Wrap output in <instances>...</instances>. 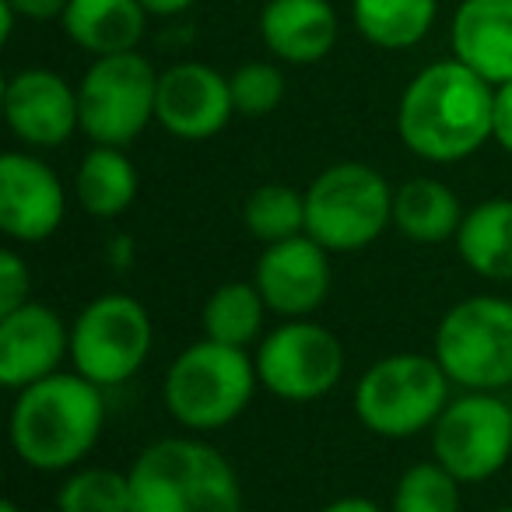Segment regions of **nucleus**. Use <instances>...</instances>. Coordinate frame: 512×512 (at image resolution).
Listing matches in <instances>:
<instances>
[{"label": "nucleus", "instance_id": "obj_1", "mask_svg": "<svg viewBox=\"0 0 512 512\" xmlns=\"http://www.w3.org/2000/svg\"><path fill=\"white\" fill-rule=\"evenodd\" d=\"M495 85L460 60H435L411 78L397 106V134L411 155L453 165L491 141Z\"/></svg>", "mask_w": 512, "mask_h": 512}, {"label": "nucleus", "instance_id": "obj_2", "mask_svg": "<svg viewBox=\"0 0 512 512\" xmlns=\"http://www.w3.org/2000/svg\"><path fill=\"white\" fill-rule=\"evenodd\" d=\"M106 425L102 386L81 372H53L15 393L8 418L11 449L43 474L81 467Z\"/></svg>", "mask_w": 512, "mask_h": 512}, {"label": "nucleus", "instance_id": "obj_3", "mask_svg": "<svg viewBox=\"0 0 512 512\" xmlns=\"http://www.w3.org/2000/svg\"><path fill=\"white\" fill-rule=\"evenodd\" d=\"M134 512H242V484L211 442L172 435L130 463Z\"/></svg>", "mask_w": 512, "mask_h": 512}, {"label": "nucleus", "instance_id": "obj_4", "mask_svg": "<svg viewBox=\"0 0 512 512\" xmlns=\"http://www.w3.org/2000/svg\"><path fill=\"white\" fill-rule=\"evenodd\" d=\"M256 362L246 348L197 341L176 355L162 383L165 411L190 432H218L232 425L256 397Z\"/></svg>", "mask_w": 512, "mask_h": 512}, {"label": "nucleus", "instance_id": "obj_5", "mask_svg": "<svg viewBox=\"0 0 512 512\" xmlns=\"http://www.w3.org/2000/svg\"><path fill=\"white\" fill-rule=\"evenodd\" d=\"M449 386L435 355H390L358 376L355 414L379 439H414L418 432H432L442 407L449 404Z\"/></svg>", "mask_w": 512, "mask_h": 512}, {"label": "nucleus", "instance_id": "obj_6", "mask_svg": "<svg viewBox=\"0 0 512 512\" xmlns=\"http://www.w3.org/2000/svg\"><path fill=\"white\" fill-rule=\"evenodd\" d=\"M393 225V190L365 162H337L306 190V235L330 253H358Z\"/></svg>", "mask_w": 512, "mask_h": 512}, {"label": "nucleus", "instance_id": "obj_7", "mask_svg": "<svg viewBox=\"0 0 512 512\" xmlns=\"http://www.w3.org/2000/svg\"><path fill=\"white\" fill-rule=\"evenodd\" d=\"M435 362L453 386L498 393L512 386V302L474 295L446 309L432 341Z\"/></svg>", "mask_w": 512, "mask_h": 512}, {"label": "nucleus", "instance_id": "obj_8", "mask_svg": "<svg viewBox=\"0 0 512 512\" xmlns=\"http://www.w3.org/2000/svg\"><path fill=\"white\" fill-rule=\"evenodd\" d=\"M158 71L141 53L95 57L78 85L81 130L92 144L127 148L155 120Z\"/></svg>", "mask_w": 512, "mask_h": 512}, {"label": "nucleus", "instance_id": "obj_9", "mask_svg": "<svg viewBox=\"0 0 512 512\" xmlns=\"http://www.w3.org/2000/svg\"><path fill=\"white\" fill-rule=\"evenodd\" d=\"M148 309L123 292L92 299L71 323V365L95 386H120L137 376L151 355Z\"/></svg>", "mask_w": 512, "mask_h": 512}, {"label": "nucleus", "instance_id": "obj_10", "mask_svg": "<svg viewBox=\"0 0 512 512\" xmlns=\"http://www.w3.org/2000/svg\"><path fill=\"white\" fill-rule=\"evenodd\" d=\"M512 456V407L498 393L467 390L432 425V460L460 484L495 477Z\"/></svg>", "mask_w": 512, "mask_h": 512}, {"label": "nucleus", "instance_id": "obj_11", "mask_svg": "<svg viewBox=\"0 0 512 512\" xmlns=\"http://www.w3.org/2000/svg\"><path fill=\"white\" fill-rule=\"evenodd\" d=\"M256 376L260 386L288 404L320 400L344 376V344L323 323L285 320L256 344Z\"/></svg>", "mask_w": 512, "mask_h": 512}, {"label": "nucleus", "instance_id": "obj_12", "mask_svg": "<svg viewBox=\"0 0 512 512\" xmlns=\"http://www.w3.org/2000/svg\"><path fill=\"white\" fill-rule=\"evenodd\" d=\"M235 116L232 85L211 64L183 60L158 74L155 123L179 141H211Z\"/></svg>", "mask_w": 512, "mask_h": 512}, {"label": "nucleus", "instance_id": "obj_13", "mask_svg": "<svg viewBox=\"0 0 512 512\" xmlns=\"http://www.w3.org/2000/svg\"><path fill=\"white\" fill-rule=\"evenodd\" d=\"M253 285L260 288L271 313L285 320H306L327 302L334 285L330 249H323L313 235H295V239L264 246L256 260Z\"/></svg>", "mask_w": 512, "mask_h": 512}, {"label": "nucleus", "instance_id": "obj_14", "mask_svg": "<svg viewBox=\"0 0 512 512\" xmlns=\"http://www.w3.org/2000/svg\"><path fill=\"white\" fill-rule=\"evenodd\" d=\"M67 214L60 176L36 155L8 151L0 158V228L22 246L46 242Z\"/></svg>", "mask_w": 512, "mask_h": 512}, {"label": "nucleus", "instance_id": "obj_15", "mask_svg": "<svg viewBox=\"0 0 512 512\" xmlns=\"http://www.w3.org/2000/svg\"><path fill=\"white\" fill-rule=\"evenodd\" d=\"M4 116L11 134L29 148H57L81 130L78 88H71L57 71L25 67L4 85Z\"/></svg>", "mask_w": 512, "mask_h": 512}, {"label": "nucleus", "instance_id": "obj_16", "mask_svg": "<svg viewBox=\"0 0 512 512\" xmlns=\"http://www.w3.org/2000/svg\"><path fill=\"white\" fill-rule=\"evenodd\" d=\"M71 358V327L43 302L0 313V386L11 393L60 372Z\"/></svg>", "mask_w": 512, "mask_h": 512}, {"label": "nucleus", "instance_id": "obj_17", "mask_svg": "<svg viewBox=\"0 0 512 512\" xmlns=\"http://www.w3.org/2000/svg\"><path fill=\"white\" fill-rule=\"evenodd\" d=\"M453 57L491 85L512 81V0H463L449 29Z\"/></svg>", "mask_w": 512, "mask_h": 512}, {"label": "nucleus", "instance_id": "obj_18", "mask_svg": "<svg viewBox=\"0 0 512 512\" xmlns=\"http://www.w3.org/2000/svg\"><path fill=\"white\" fill-rule=\"evenodd\" d=\"M337 11L330 0H267L260 11L264 46L285 64H320L337 46Z\"/></svg>", "mask_w": 512, "mask_h": 512}, {"label": "nucleus", "instance_id": "obj_19", "mask_svg": "<svg viewBox=\"0 0 512 512\" xmlns=\"http://www.w3.org/2000/svg\"><path fill=\"white\" fill-rule=\"evenodd\" d=\"M60 22L78 50L113 57L137 50L148 29V11L141 0H67Z\"/></svg>", "mask_w": 512, "mask_h": 512}, {"label": "nucleus", "instance_id": "obj_20", "mask_svg": "<svg viewBox=\"0 0 512 512\" xmlns=\"http://www.w3.org/2000/svg\"><path fill=\"white\" fill-rule=\"evenodd\" d=\"M463 204L446 183L414 176L393 190V225L418 246H439L456 239L463 225Z\"/></svg>", "mask_w": 512, "mask_h": 512}, {"label": "nucleus", "instance_id": "obj_21", "mask_svg": "<svg viewBox=\"0 0 512 512\" xmlns=\"http://www.w3.org/2000/svg\"><path fill=\"white\" fill-rule=\"evenodd\" d=\"M453 242L477 278L512 281V197H491L470 207Z\"/></svg>", "mask_w": 512, "mask_h": 512}, {"label": "nucleus", "instance_id": "obj_22", "mask_svg": "<svg viewBox=\"0 0 512 512\" xmlns=\"http://www.w3.org/2000/svg\"><path fill=\"white\" fill-rule=\"evenodd\" d=\"M141 190L137 169L123 148H109V144H95L78 165L74 176V193H78L81 207L92 218H120L123 211H130Z\"/></svg>", "mask_w": 512, "mask_h": 512}, {"label": "nucleus", "instance_id": "obj_23", "mask_svg": "<svg viewBox=\"0 0 512 512\" xmlns=\"http://www.w3.org/2000/svg\"><path fill=\"white\" fill-rule=\"evenodd\" d=\"M439 0H351V22L379 50H411L432 32Z\"/></svg>", "mask_w": 512, "mask_h": 512}, {"label": "nucleus", "instance_id": "obj_24", "mask_svg": "<svg viewBox=\"0 0 512 512\" xmlns=\"http://www.w3.org/2000/svg\"><path fill=\"white\" fill-rule=\"evenodd\" d=\"M271 313L253 281H225L204 302V337L228 348H253L264 334V316Z\"/></svg>", "mask_w": 512, "mask_h": 512}, {"label": "nucleus", "instance_id": "obj_25", "mask_svg": "<svg viewBox=\"0 0 512 512\" xmlns=\"http://www.w3.org/2000/svg\"><path fill=\"white\" fill-rule=\"evenodd\" d=\"M242 228L264 246L306 235V193L285 183L256 186L242 200Z\"/></svg>", "mask_w": 512, "mask_h": 512}, {"label": "nucleus", "instance_id": "obj_26", "mask_svg": "<svg viewBox=\"0 0 512 512\" xmlns=\"http://www.w3.org/2000/svg\"><path fill=\"white\" fill-rule=\"evenodd\" d=\"M57 512H134L127 470L74 467L57 488Z\"/></svg>", "mask_w": 512, "mask_h": 512}, {"label": "nucleus", "instance_id": "obj_27", "mask_svg": "<svg viewBox=\"0 0 512 512\" xmlns=\"http://www.w3.org/2000/svg\"><path fill=\"white\" fill-rule=\"evenodd\" d=\"M390 512H460V481L439 460H421L400 474Z\"/></svg>", "mask_w": 512, "mask_h": 512}, {"label": "nucleus", "instance_id": "obj_28", "mask_svg": "<svg viewBox=\"0 0 512 512\" xmlns=\"http://www.w3.org/2000/svg\"><path fill=\"white\" fill-rule=\"evenodd\" d=\"M228 85H232V102L239 116H271L285 99V74L264 60L242 64L228 78Z\"/></svg>", "mask_w": 512, "mask_h": 512}, {"label": "nucleus", "instance_id": "obj_29", "mask_svg": "<svg viewBox=\"0 0 512 512\" xmlns=\"http://www.w3.org/2000/svg\"><path fill=\"white\" fill-rule=\"evenodd\" d=\"M32 288L29 264L22 260L18 249H0V313H11V309L25 306Z\"/></svg>", "mask_w": 512, "mask_h": 512}, {"label": "nucleus", "instance_id": "obj_30", "mask_svg": "<svg viewBox=\"0 0 512 512\" xmlns=\"http://www.w3.org/2000/svg\"><path fill=\"white\" fill-rule=\"evenodd\" d=\"M491 141L512 155V81L495 85V113H491Z\"/></svg>", "mask_w": 512, "mask_h": 512}, {"label": "nucleus", "instance_id": "obj_31", "mask_svg": "<svg viewBox=\"0 0 512 512\" xmlns=\"http://www.w3.org/2000/svg\"><path fill=\"white\" fill-rule=\"evenodd\" d=\"M8 4L18 11V18H29V22H50L67 8V0H8Z\"/></svg>", "mask_w": 512, "mask_h": 512}, {"label": "nucleus", "instance_id": "obj_32", "mask_svg": "<svg viewBox=\"0 0 512 512\" xmlns=\"http://www.w3.org/2000/svg\"><path fill=\"white\" fill-rule=\"evenodd\" d=\"M197 0H141V8L155 18H176L183 11H190Z\"/></svg>", "mask_w": 512, "mask_h": 512}, {"label": "nucleus", "instance_id": "obj_33", "mask_svg": "<svg viewBox=\"0 0 512 512\" xmlns=\"http://www.w3.org/2000/svg\"><path fill=\"white\" fill-rule=\"evenodd\" d=\"M320 512H386L383 505H376L372 498H362V495H348V498H337V502L323 505Z\"/></svg>", "mask_w": 512, "mask_h": 512}, {"label": "nucleus", "instance_id": "obj_34", "mask_svg": "<svg viewBox=\"0 0 512 512\" xmlns=\"http://www.w3.org/2000/svg\"><path fill=\"white\" fill-rule=\"evenodd\" d=\"M0 512H22V509L15 502H0Z\"/></svg>", "mask_w": 512, "mask_h": 512}, {"label": "nucleus", "instance_id": "obj_35", "mask_svg": "<svg viewBox=\"0 0 512 512\" xmlns=\"http://www.w3.org/2000/svg\"><path fill=\"white\" fill-rule=\"evenodd\" d=\"M495 512H512V505H505V509H495Z\"/></svg>", "mask_w": 512, "mask_h": 512}]
</instances>
